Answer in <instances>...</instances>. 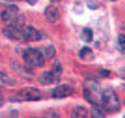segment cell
Listing matches in <instances>:
<instances>
[{"instance_id":"277c9868","label":"cell","mask_w":125,"mask_h":118,"mask_svg":"<svg viewBox=\"0 0 125 118\" xmlns=\"http://www.w3.org/2000/svg\"><path fill=\"white\" fill-rule=\"evenodd\" d=\"M23 59L29 68L42 67L45 64V55L38 49L27 47L23 52Z\"/></svg>"},{"instance_id":"ac0fdd59","label":"cell","mask_w":125,"mask_h":118,"mask_svg":"<svg viewBox=\"0 0 125 118\" xmlns=\"http://www.w3.org/2000/svg\"><path fill=\"white\" fill-rule=\"evenodd\" d=\"M104 110L101 109L99 106H94L91 109V116L92 118H105Z\"/></svg>"},{"instance_id":"2e32d148","label":"cell","mask_w":125,"mask_h":118,"mask_svg":"<svg viewBox=\"0 0 125 118\" xmlns=\"http://www.w3.org/2000/svg\"><path fill=\"white\" fill-rule=\"evenodd\" d=\"M0 83L12 86L16 84V81L14 79L10 77L6 73L0 71Z\"/></svg>"},{"instance_id":"5bb4252c","label":"cell","mask_w":125,"mask_h":118,"mask_svg":"<svg viewBox=\"0 0 125 118\" xmlns=\"http://www.w3.org/2000/svg\"><path fill=\"white\" fill-rule=\"evenodd\" d=\"M94 37V33L92 29L89 27H86L82 30L81 34V39L83 42L86 43H89L92 41Z\"/></svg>"},{"instance_id":"52a82bcc","label":"cell","mask_w":125,"mask_h":118,"mask_svg":"<svg viewBox=\"0 0 125 118\" xmlns=\"http://www.w3.org/2000/svg\"><path fill=\"white\" fill-rule=\"evenodd\" d=\"M73 93V89L68 85L64 84L56 86L52 91L51 96L54 99H64Z\"/></svg>"},{"instance_id":"ffe728a7","label":"cell","mask_w":125,"mask_h":118,"mask_svg":"<svg viewBox=\"0 0 125 118\" xmlns=\"http://www.w3.org/2000/svg\"><path fill=\"white\" fill-rule=\"evenodd\" d=\"M120 76H121V77L123 79V80H125V69H124L122 71V72H121V74H120Z\"/></svg>"},{"instance_id":"30bf717a","label":"cell","mask_w":125,"mask_h":118,"mask_svg":"<svg viewBox=\"0 0 125 118\" xmlns=\"http://www.w3.org/2000/svg\"><path fill=\"white\" fill-rule=\"evenodd\" d=\"M51 71L53 75L55 82L58 83L59 82L60 77H61L62 74V65H61L59 60L54 61V62L52 64V67H51Z\"/></svg>"},{"instance_id":"9a60e30c","label":"cell","mask_w":125,"mask_h":118,"mask_svg":"<svg viewBox=\"0 0 125 118\" xmlns=\"http://www.w3.org/2000/svg\"><path fill=\"white\" fill-rule=\"evenodd\" d=\"M116 47L120 53L125 55V34H119L116 39Z\"/></svg>"},{"instance_id":"7a4b0ae2","label":"cell","mask_w":125,"mask_h":118,"mask_svg":"<svg viewBox=\"0 0 125 118\" xmlns=\"http://www.w3.org/2000/svg\"><path fill=\"white\" fill-rule=\"evenodd\" d=\"M26 18L23 15H17L10 23L2 28V34L9 39L18 40L22 36Z\"/></svg>"},{"instance_id":"6da1fadb","label":"cell","mask_w":125,"mask_h":118,"mask_svg":"<svg viewBox=\"0 0 125 118\" xmlns=\"http://www.w3.org/2000/svg\"><path fill=\"white\" fill-rule=\"evenodd\" d=\"M83 94L84 99L93 106H100L103 89L100 82L94 79H86L83 85Z\"/></svg>"},{"instance_id":"603a6c76","label":"cell","mask_w":125,"mask_h":118,"mask_svg":"<svg viewBox=\"0 0 125 118\" xmlns=\"http://www.w3.org/2000/svg\"><path fill=\"white\" fill-rule=\"evenodd\" d=\"M124 103H125V100H124Z\"/></svg>"},{"instance_id":"ba28073f","label":"cell","mask_w":125,"mask_h":118,"mask_svg":"<svg viewBox=\"0 0 125 118\" xmlns=\"http://www.w3.org/2000/svg\"><path fill=\"white\" fill-rule=\"evenodd\" d=\"M18 7L16 5L10 4L1 12V20L4 22L10 21L18 15Z\"/></svg>"},{"instance_id":"44dd1931","label":"cell","mask_w":125,"mask_h":118,"mask_svg":"<svg viewBox=\"0 0 125 118\" xmlns=\"http://www.w3.org/2000/svg\"><path fill=\"white\" fill-rule=\"evenodd\" d=\"M3 103H4L3 96H2V95H1V92H0V107H1V106H2Z\"/></svg>"},{"instance_id":"7402d4cb","label":"cell","mask_w":125,"mask_h":118,"mask_svg":"<svg viewBox=\"0 0 125 118\" xmlns=\"http://www.w3.org/2000/svg\"><path fill=\"white\" fill-rule=\"evenodd\" d=\"M51 1H53V2H55V1H59V0H51Z\"/></svg>"},{"instance_id":"5b68a950","label":"cell","mask_w":125,"mask_h":118,"mask_svg":"<svg viewBox=\"0 0 125 118\" xmlns=\"http://www.w3.org/2000/svg\"><path fill=\"white\" fill-rule=\"evenodd\" d=\"M42 99L41 91L34 87H25L16 94L10 98V101L14 102L37 101Z\"/></svg>"},{"instance_id":"9c48e42d","label":"cell","mask_w":125,"mask_h":118,"mask_svg":"<svg viewBox=\"0 0 125 118\" xmlns=\"http://www.w3.org/2000/svg\"><path fill=\"white\" fill-rule=\"evenodd\" d=\"M45 16L50 23H54L59 18V11L56 7L50 5L45 10Z\"/></svg>"},{"instance_id":"cb8c5ba5","label":"cell","mask_w":125,"mask_h":118,"mask_svg":"<svg viewBox=\"0 0 125 118\" xmlns=\"http://www.w3.org/2000/svg\"><path fill=\"white\" fill-rule=\"evenodd\" d=\"M111 1H116V0H111Z\"/></svg>"},{"instance_id":"3957f363","label":"cell","mask_w":125,"mask_h":118,"mask_svg":"<svg viewBox=\"0 0 125 118\" xmlns=\"http://www.w3.org/2000/svg\"><path fill=\"white\" fill-rule=\"evenodd\" d=\"M104 111L108 113H116L120 109V102L116 92L111 88L103 91L101 104Z\"/></svg>"},{"instance_id":"d6986e66","label":"cell","mask_w":125,"mask_h":118,"mask_svg":"<svg viewBox=\"0 0 125 118\" xmlns=\"http://www.w3.org/2000/svg\"><path fill=\"white\" fill-rule=\"evenodd\" d=\"M25 1L31 5H34L37 2V0H25Z\"/></svg>"},{"instance_id":"8fae6325","label":"cell","mask_w":125,"mask_h":118,"mask_svg":"<svg viewBox=\"0 0 125 118\" xmlns=\"http://www.w3.org/2000/svg\"><path fill=\"white\" fill-rule=\"evenodd\" d=\"M38 81L42 85H51V84H56L55 80L52 72L50 71L43 72L38 78Z\"/></svg>"},{"instance_id":"7c38bea8","label":"cell","mask_w":125,"mask_h":118,"mask_svg":"<svg viewBox=\"0 0 125 118\" xmlns=\"http://www.w3.org/2000/svg\"><path fill=\"white\" fill-rule=\"evenodd\" d=\"M78 55L81 59L85 61H90L94 58V53L92 50L89 47H83L79 51Z\"/></svg>"},{"instance_id":"4fadbf2b","label":"cell","mask_w":125,"mask_h":118,"mask_svg":"<svg viewBox=\"0 0 125 118\" xmlns=\"http://www.w3.org/2000/svg\"><path fill=\"white\" fill-rule=\"evenodd\" d=\"M88 111L86 108L81 106H77L73 109L71 117L76 118H84L87 117Z\"/></svg>"},{"instance_id":"8992f818","label":"cell","mask_w":125,"mask_h":118,"mask_svg":"<svg viewBox=\"0 0 125 118\" xmlns=\"http://www.w3.org/2000/svg\"><path fill=\"white\" fill-rule=\"evenodd\" d=\"M21 37L25 42H37L41 39L42 36L34 27L28 26L24 27Z\"/></svg>"},{"instance_id":"e0dca14e","label":"cell","mask_w":125,"mask_h":118,"mask_svg":"<svg viewBox=\"0 0 125 118\" xmlns=\"http://www.w3.org/2000/svg\"><path fill=\"white\" fill-rule=\"evenodd\" d=\"M43 54L48 60H51V58H53L56 55V49L54 46L52 45H48L47 47L45 48V51Z\"/></svg>"}]
</instances>
